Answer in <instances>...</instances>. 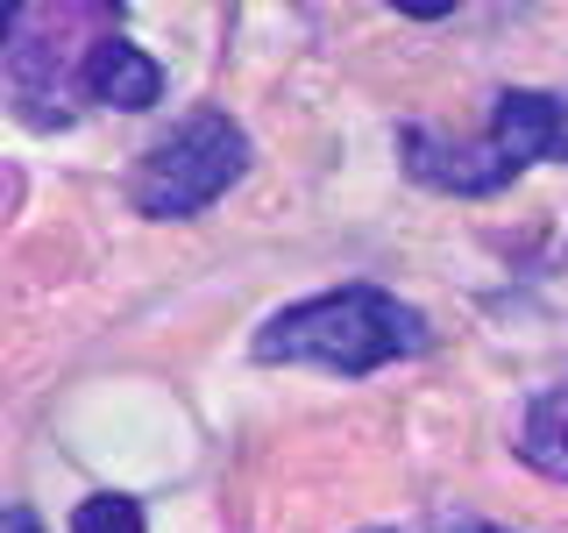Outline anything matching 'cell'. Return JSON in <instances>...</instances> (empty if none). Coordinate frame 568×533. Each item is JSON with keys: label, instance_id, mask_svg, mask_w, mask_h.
<instances>
[{"label": "cell", "instance_id": "obj_1", "mask_svg": "<svg viewBox=\"0 0 568 533\" xmlns=\"http://www.w3.org/2000/svg\"><path fill=\"white\" fill-rule=\"evenodd\" d=\"M440 334L413 299L384 292V284H334L298 306H277L256 328L248 355L284 370H327V378H369L384 363H413Z\"/></svg>", "mask_w": 568, "mask_h": 533}, {"label": "cell", "instance_id": "obj_2", "mask_svg": "<svg viewBox=\"0 0 568 533\" xmlns=\"http://www.w3.org/2000/svg\"><path fill=\"white\" fill-rule=\"evenodd\" d=\"M398 150L413 185L448 192V200H490V192L519 185L540 157L568 150V100L540 93V86H505V93H490V114L476 135H434L405 121Z\"/></svg>", "mask_w": 568, "mask_h": 533}, {"label": "cell", "instance_id": "obj_3", "mask_svg": "<svg viewBox=\"0 0 568 533\" xmlns=\"http://www.w3.org/2000/svg\"><path fill=\"white\" fill-rule=\"evenodd\" d=\"M248 164H256V142L235 114L221 107H192L178 129H164L129 171V207L142 221H192L206 213L221 192H235Z\"/></svg>", "mask_w": 568, "mask_h": 533}, {"label": "cell", "instance_id": "obj_4", "mask_svg": "<svg viewBox=\"0 0 568 533\" xmlns=\"http://www.w3.org/2000/svg\"><path fill=\"white\" fill-rule=\"evenodd\" d=\"M71 93L93 100V107H114V114H142V107L164 100V64H156L135 36H121L114 22H106L93 43L79 50V79H71Z\"/></svg>", "mask_w": 568, "mask_h": 533}, {"label": "cell", "instance_id": "obj_5", "mask_svg": "<svg viewBox=\"0 0 568 533\" xmlns=\"http://www.w3.org/2000/svg\"><path fill=\"white\" fill-rule=\"evenodd\" d=\"M519 462L540 476H555V484H568V370L555 384L532 391L526 420H519Z\"/></svg>", "mask_w": 568, "mask_h": 533}, {"label": "cell", "instance_id": "obj_6", "mask_svg": "<svg viewBox=\"0 0 568 533\" xmlns=\"http://www.w3.org/2000/svg\"><path fill=\"white\" fill-rule=\"evenodd\" d=\"M71 533H150V512H142V497H129V491H93L71 512Z\"/></svg>", "mask_w": 568, "mask_h": 533}, {"label": "cell", "instance_id": "obj_7", "mask_svg": "<svg viewBox=\"0 0 568 533\" xmlns=\"http://www.w3.org/2000/svg\"><path fill=\"white\" fill-rule=\"evenodd\" d=\"M0 533H43V526H36L29 505H8V512H0Z\"/></svg>", "mask_w": 568, "mask_h": 533}, {"label": "cell", "instance_id": "obj_8", "mask_svg": "<svg viewBox=\"0 0 568 533\" xmlns=\"http://www.w3.org/2000/svg\"><path fill=\"white\" fill-rule=\"evenodd\" d=\"M440 533H511V526H490V520H455V526H440Z\"/></svg>", "mask_w": 568, "mask_h": 533}]
</instances>
